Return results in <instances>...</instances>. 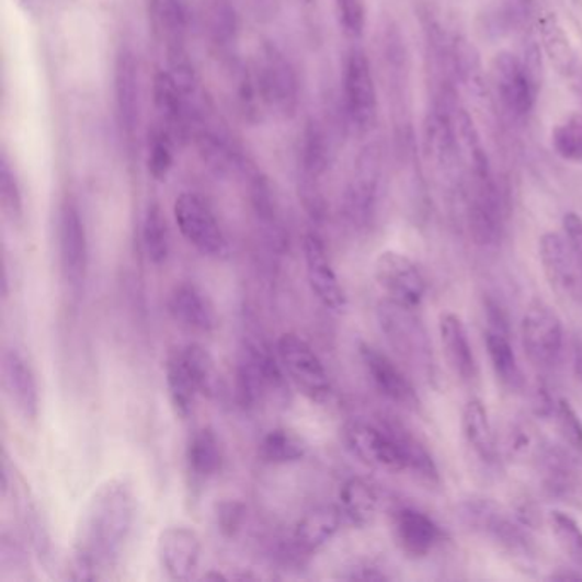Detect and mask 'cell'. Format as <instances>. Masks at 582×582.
<instances>
[{"label":"cell","mask_w":582,"mask_h":582,"mask_svg":"<svg viewBox=\"0 0 582 582\" xmlns=\"http://www.w3.org/2000/svg\"><path fill=\"white\" fill-rule=\"evenodd\" d=\"M449 60L453 70L468 88L480 91L483 88L482 62H480L479 52L468 42L467 38L456 36L449 47Z\"/></svg>","instance_id":"7bdbcfd3"},{"label":"cell","mask_w":582,"mask_h":582,"mask_svg":"<svg viewBox=\"0 0 582 582\" xmlns=\"http://www.w3.org/2000/svg\"><path fill=\"white\" fill-rule=\"evenodd\" d=\"M343 441L349 452L366 463L367 467L400 473L407 471V463L390 429L367 422H351L343 429Z\"/></svg>","instance_id":"5bb4252c"},{"label":"cell","mask_w":582,"mask_h":582,"mask_svg":"<svg viewBox=\"0 0 582 582\" xmlns=\"http://www.w3.org/2000/svg\"><path fill=\"white\" fill-rule=\"evenodd\" d=\"M332 164V144L320 122H306L299 144V186H320Z\"/></svg>","instance_id":"d4e9b609"},{"label":"cell","mask_w":582,"mask_h":582,"mask_svg":"<svg viewBox=\"0 0 582 582\" xmlns=\"http://www.w3.org/2000/svg\"><path fill=\"white\" fill-rule=\"evenodd\" d=\"M440 336L447 363L463 381L477 376V360L468 339L467 327L455 312H443L440 317Z\"/></svg>","instance_id":"4316f807"},{"label":"cell","mask_w":582,"mask_h":582,"mask_svg":"<svg viewBox=\"0 0 582 582\" xmlns=\"http://www.w3.org/2000/svg\"><path fill=\"white\" fill-rule=\"evenodd\" d=\"M383 170L385 151L381 142L373 140L355 158L351 182L343 197V213L357 231H366L375 222L381 195Z\"/></svg>","instance_id":"5b68a950"},{"label":"cell","mask_w":582,"mask_h":582,"mask_svg":"<svg viewBox=\"0 0 582 582\" xmlns=\"http://www.w3.org/2000/svg\"><path fill=\"white\" fill-rule=\"evenodd\" d=\"M247 516V507L238 501H224L217 504L216 520L219 532L226 538H232L236 533L240 532Z\"/></svg>","instance_id":"681fc988"},{"label":"cell","mask_w":582,"mask_h":582,"mask_svg":"<svg viewBox=\"0 0 582 582\" xmlns=\"http://www.w3.org/2000/svg\"><path fill=\"white\" fill-rule=\"evenodd\" d=\"M538 27H540L538 30L541 39L540 47L544 48L551 67L563 78L575 76L579 70L578 54L556 14L554 12L541 14Z\"/></svg>","instance_id":"83f0119b"},{"label":"cell","mask_w":582,"mask_h":582,"mask_svg":"<svg viewBox=\"0 0 582 582\" xmlns=\"http://www.w3.org/2000/svg\"><path fill=\"white\" fill-rule=\"evenodd\" d=\"M461 429L463 436L470 444L471 449L483 461H494L495 455H498L494 431H492V424H490L486 403L479 398H471L465 409H463Z\"/></svg>","instance_id":"1f68e13d"},{"label":"cell","mask_w":582,"mask_h":582,"mask_svg":"<svg viewBox=\"0 0 582 582\" xmlns=\"http://www.w3.org/2000/svg\"><path fill=\"white\" fill-rule=\"evenodd\" d=\"M551 581H582V569H560L556 574L550 575Z\"/></svg>","instance_id":"9f6ffc18"},{"label":"cell","mask_w":582,"mask_h":582,"mask_svg":"<svg viewBox=\"0 0 582 582\" xmlns=\"http://www.w3.org/2000/svg\"><path fill=\"white\" fill-rule=\"evenodd\" d=\"M176 139L161 124H156L147 136V171L156 182H167L174 167V146Z\"/></svg>","instance_id":"ab89813d"},{"label":"cell","mask_w":582,"mask_h":582,"mask_svg":"<svg viewBox=\"0 0 582 582\" xmlns=\"http://www.w3.org/2000/svg\"><path fill=\"white\" fill-rule=\"evenodd\" d=\"M390 429L395 440H397L398 446H400L401 455L406 458L407 470L413 471L427 482H437L440 480V470H437L436 461L432 458L427 447L416 440L413 434H410L406 427H401L400 424H385Z\"/></svg>","instance_id":"74e56055"},{"label":"cell","mask_w":582,"mask_h":582,"mask_svg":"<svg viewBox=\"0 0 582 582\" xmlns=\"http://www.w3.org/2000/svg\"><path fill=\"white\" fill-rule=\"evenodd\" d=\"M556 421L562 432L563 440L571 444L572 447L582 452V421L579 413L575 412L571 401L560 398L556 407Z\"/></svg>","instance_id":"c3c4849f"},{"label":"cell","mask_w":582,"mask_h":582,"mask_svg":"<svg viewBox=\"0 0 582 582\" xmlns=\"http://www.w3.org/2000/svg\"><path fill=\"white\" fill-rule=\"evenodd\" d=\"M204 18L213 47L217 54L229 58V62H232L236 43L240 35V21L236 16L231 0H207Z\"/></svg>","instance_id":"f1b7e54d"},{"label":"cell","mask_w":582,"mask_h":582,"mask_svg":"<svg viewBox=\"0 0 582 582\" xmlns=\"http://www.w3.org/2000/svg\"><path fill=\"white\" fill-rule=\"evenodd\" d=\"M544 480L551 494L567 495L575 487V470L571 459L559 447L544 446L536 455Z\"/></svg>","instance_id":"f35d334b"},{"label":"cell","mask_w":582,"mask_h":582,"mask_svg":"<svg viewBox=\"0 0 582 582\" xmlns=\"http://www.w3.org/2000/svg\"><path fill=\"white\" fill-rule=\"evenodd\" d=\"M58 253L64 281L79 293L88 275L89 248L84 219L72 198L64 201L58 214Z\"/></svg>","instance_id":"8fae6325"},{"label":"cell","mask_w":582,"mask_h":582,"mask_svg":"<svg viewBox=\"0 0 582 582\" xmlns=\"http://www.w3.org/2000/svg\"><path fill=\"white\" fill-rule=\"evenodd\" d=\"M0 204H2V213L11 222L20 224L23 220V192H21L16 171L12 170L8 155H2V161H0Z\"/></svg>","instance_id":"bcb514c9"},{"label":"cell","mask_w":582,"mask_h":582,"mask_svg":"<svg viewBox=\"0 0 582 582\" xmlns=\"http://www.w3.org/2000/svg\"><path fill=\"white\" fill-rule=\"evenodd\" d=\"M168 309L176 323L193 332L210 333L216 330V308L210 297L195 284H176L168 297Z\"/></svg>","instance_id":"cb8c5ba5"},{"label":"cell","mask_w":582,"mask_h":582,"mask_svg":"<svg viewBox=\"0 0 582 582\" xmlns=\"http://www.w3.org/2000/svg\"><path fill=\"white\" fill-rule=\"evenodd\" d=\"M174 220L183 238L202 255L222 259L228 255V238L224 235L213 207L202 195L183 192L173 205Z\"/></svg>","instance_id":"52a82bcc"},{"label":"cell","mask_w":582,"mask_h":582,"mask_svg":"<svg viewBox=\"0 0 582 582\" xmlns=\"http://www.w3.org/2000/svg\"><path fill=\"white\" fill-rule=\"evenodd\" d=\"M340 578L347 579V581L383 582L390 581L391 575L386 574L381 567L373 566V563H357Z\"/></svg>","instance_id":"816d5d0a"},{"label":"cell","mask_w":582,"mask_h":582,"mask_svg":"<svg viewBox=\"0 0 582 582\" xmlns=\"http://www.w3.org/2000/svg\"><path fill=\"white\" fill-rule=\"evenodd\" d=\"M413 311L415 309L386 299L379 306V321H381L383 332L397 349L398 354L429 375L434 367L431 340H429L424 324Z\"/></svg>","instance_id":"ba28073f"},{"label":"cell","mask_w":582,"mask_h":582,"mask_svg":"<svg viewBox=\"0 0 582 582\" xmlns=\"http://www.w3.org/2000/svg\"><path fill=\"white\" fill-rule=\"evenodd\" d=\"M548 520L563 554L575 563V567L582 569V526L578 520L563 511H551Z\"/></svg>","instance_id":"ee69618b"},{"label":"cell","mask_w":582,"mask_h":582,"mask_svg":"<svg viewBox=\"0 0 582 582\" xmlns=\"http://www.w3.org/2000/svg\"><path fill=\"white\" fill-rule=\"evenodd\" d=\"M495 88L507 112L517 118L529 115L535 109L536 96L540 91V79L511 52H499L492 62Z\"/></svg>","instance_id":"4fadbf2b"},{"label":"cell","mask_w":582,"mask_h":582,"mask_svg":"<svg viewBox=\"0 0 582 582\" xmlns=\"http://www.w3.org/2000/svg\"><path fill=\"white\" fill-rule=\"evenodd\" d=\"M375 278L388 299L416 309L425 297V278L412 259L400 251H383L375 262Z\"/></svg>","instance_id":"9a60e30c"},{"label":"cell","mask_w":582,"mask_h":582,"mask_svg":"<svg viewBox=\"0 0 582 582\" xmlns=\"http://www.w3.org/2000/svg\"><path fill=\"white\" fill-rule=\"evenodd\" d=\"M486 347L499 381L510 390H521L525 385V376H523L520 361H517L516 352H514L513 343H511L510 333L487 328Z\"/></svg>","instance_id":"d6a6232c"},{"label":"cell","mask_w":582,"mask_h":582,"mask_svg":"<svg viewBox=\"0 0 582 582\" xmlns=\"http://www.w3.org/2000/svg\"><path fill=\"white\" fill-rule=\"evenodd\" d=\"M182 352L201 395L216 398L222 391V378H220L219 367H217L214 355L198 343L183 345Z\"/></svg>","instance_id":"8d00e7d4"},{"label":"cell","mask_w":582,"mask_h":582,"mask_svg":"<svg viewBox=\"0 0 582 582\" xmlns=\"http://www.w3.org/2000/svg\"><path fill=\"white\" fill-rule=\"evenodd\" d=\"M236 401L243 410H253L269 395L284 397L287 390L286 369L265 343L244 342L236 366Z\"/></svg>","instance_id":"277c9868"},{"label":"cell","mask_w":582,"mask_h":582,"mask_svg":"<svg viewBox=\"0 0 582 582\" xmlns=\"http://www.w3.org/2000/svg\"><path fill=\"white\" fill-rule=\"evenodd\" d=\"M340 27L349 38H361L366 30V4L364 0H335Z\"/></svg>","instance_id":"7dc6e473"},{"label":"cell","mask_w":582,"mask_h":582,"mask_svg":"<svg viewBox=\"0 0 582 582\" xmlns=\"http://www.w3.org/2000/svg\"><path fill=\"white\" fill-rule=\"evenodd\" d=\"M147 16L156 38L167 52L186 48L190 16L185 0H146Z\"/></svg>","instance_id":"484cf974"},{"label":"cell","mask_w":582,"mask_h":582,"mask_svg":"<svg viewBox=\"0 0 582 582\" xmlns=\"http://www.w3.org/2000/svg\"><path fill=\"white\" fill-rule=\"evenodd\" d=\"M360 354L370 381L383 397L412 412L421 409V398L416 395L412 381L388 355L369 343H361Z\"/></svg>","instance_id":"ac0fdd59"},{"label":"cell","mask_w":582,"mask_h":582,"mask_svg":"<svg viewBox=\"0 0 582 582\" xmlns=\"http://www.w3.org/2000/svg\"><path fill=\"white\" fill-rule=\"evenodd\" d=\"M18 8L26 14V16L36 18L43 14L47 8L48 0H14Z\"/></svg>","instance_id":"db71d44e"},{"label":"cell","mask_w":582,"mask_h":582,"mask_svg":"<svg viewBox=\"0 0 582 582\" xmlns=\"http://www.w3.org/2000/svg\"><path fill=\"white\" fill-rule=\"evenodd\" d=\"M342 510L333 505H321L309 511L297 523L294 541L303 551H315L332 540L342 525Z\"/></svg>","instance_id":"4dcf8cb0"},{"label":"cell","mask_w":582,"mask_h":582,"mask_svg":"<svg viewBox=\"0 0 582 582\" xmlns=\"http://www.w3.org/2000/svg\"><path fill=\"white\" fill-rule=\"evenodd\" d=\"M533 412L538 416H550L556 413L557 401L548 393L544 385H536L532 397Z\"/></svg>","instance_id":"f5cc1de1"},{"label":"cell","mask_w":582,"mask_h":582,"mask_svg":"<svg viewBox=\"0 0 582 582\" xmlns=\"http://www.w3.org/2000/svg\"><path fill=\"white\" fill-rule=\"evenodd\" d=\"M540 262L551 289L560 296L581 299L582 272L572 255L566 238L557 232H545L540 238Z\"/></svg>","instance_id":"44dd1931"},{"label":"cell","mask_w":582,"mask_h":582,"mask_svg":"<svg viewBox=\"0 0 582 582\" xmlns=\"http://www.w3.org/2000/svg\"><path fill=\"white\" fill-rule=\"evenodd\" d=\"M393 533L398 547L410 559H424L441 540L436 521L413 507H401L393 514Z\"/></svg>","instance_id":"603a6c76"},{"label":"cell","mask_w":582,"mask_h":582,"mask_svg":"<svg viewBox=\"0 0 582 582\" xmlns=\"http://www.w3.org/2000/svg\"><path fill=\"white\" fill-rule=\"evenodd\" d=\"M305 251L306 274L309 286L318 297V301L330 311L342 312L347 308V296L333 271L327 248L317 232H308L303 241Z\"/></svg>","instance_id":"ffe728a7"},{"label":"cell","mask_w":582,"mask_h":582,"mask_svg":"<svg viewBox=\"0 0 582 582\" xmlns=\"http://www.w3.org/2000/svg\"><path fill=\"white\" fill-rule=\"evenodd\" d=\"M137 499L128 480L116 477L101 483L79 517L73 536L76 579H100L115 566L136 523Z\"/></svg>","instance_id":"6da1fadb"},{"label":"cell","mask_w":582,"mask_h":582,"mask_svg":"<svg viewBox=\"0 0 582 582\" xmlns=\"http://www.w3.org/2000/svg\"><path fill=\"white\" fill-rule=\"evenodd\" d=\"M113 100L122 139L128 149L136 144L140 124L139 62L130 47H121L113 67Z\"/></svg>","instance_id":"30bf717a"},{"label":"cell","mask_w":582,"mask_h":582,"mask_svg":"<svg viewBox=\"0 0 582 582\" xmlns=\"http://www.w3.org/2000/svg\"><path fill=\"white\" fill-rule=\"evenodd\" d=\"M523 347L533 363L556 366L563 349V328L557 312L544 301H533L521 321Z\"/></svg>","instance_id":"7c38bea8"},{"label":"cell","mask_w":582,"mask_h":582,"mask_svg":"<svg viewBox=\"0 0 582 582\" xmlns=\"http://www.w3.org/2000/svg\"><path fill=\"white\" fill-rule=\"evenodd\" d=\"M159 566L173 581H189L201 562L202 544L195 529L189 526H168L159 533Z\"/></svg>","instance_id":"d6986e66"},{"label":"cell","mask_w":582,"mask_h":582,"mask_svg":"<svg viewBox=\"0 0 582 582\" xmlns=\"http://www.w3.org/2000/svg\"><path fill=\"white\" fill-rule=\"evenodd\" d=\"M343 113L360 136H366L378 122V93L369 58L361 48H352L342 72Z\"/></svg>","instance_id":"8992f818"},{"label":"cell","mask_w":582,"mask_h":582,"mask_svg":"<svg viewBox=\"0 0 582 582\" xmlns=\"http://www.w3.org/2000/svg\"><path fill=\"white\" fill-rule=\"evenodd\" d=\"M152 98H155V109L158 113V122L162 127L171 132V136L176 142L189 139L193 132L192 101L186 96L182 85L170 70H159L152 81Z\"/></svg>","instance_id":"e0dca14e"},{"label":"cell","mask_w":582,"mask_h":582,"mask_svg":"<svg viewBox=\"0 0 582 582\" xmlns=\"http://www.w3.org/2000/svg\"><path fill=\"white\" fill-rule=\"evenodd\" d=\"M2 376L9 398L26 421H35L39 413V390L35 370L16 349L2 355Z\"/></svg>","instance_id":"7402d4cb"},{"label":"cell","mask_w":582,"mask_h":582,"mask_svg":"<svg viewBox=\"0 0 582 582\" xmlns=\"http://www.w3.org/2000/svg\"><path fill=\"white\" fill-rule=\"evenodd\" d=\"M468 201V226L475 243L495 247L504 231V207L492 174L477 176Z\"/></svg>","instance_id":"2e32d148"},{"label":"cell","mask_w":582,"mask_h":582,"mask_svg":"<svg viewBox=\"0 0 582 582\" xmlns=\"http://www.w3.org/2000/svg\"><path fill=\"white\" fill-rule=\"evenodd\" d=\"M551 147L563 161L582 164V113L569 116L554 128Z\"/></svg>","instance_id":"f6af8a7d"},{"label":"cell","mask_w":582,"mask_h":582,"mask_svg":"<svg viewBox=\"0 0 582 582\" xmlns=\"http://www.w3.org/2000/svg\"><path fill=\"white\" fill-rule=\"evenodd\" d=\"M144 248L155 265H162L170 256V228L161 205L151 202L147 205L142 226Z\"/></svg>","instance_id":"60d3db41"},{"label":"cell","mask_w":582,"mask_h":582,"mask_svg":"<svg viewBox=\"0 0 582 582\" xmlns=\"http://www.w3.org/2000/svg\"><path fill=\"white\" fill-rule=\"evenodd\" d=\"M277 355L286 375L305 397L324 403L332 397V383L311 345L294 333H284L277 342Z\"/></svg>","instance_id":"9c48e42d"},{"label":"cell","mask_w":582,"mask_h":582,"mask_svg":"<svg viewBox=\"0 0 582 582\" xmlns=\"http://www.w3.org/2000/svg\"><path fill=\"white\" fill-rule=\"evenodd\" d=\"M572 366H574L575 376L582 383V339L578 336L572 343Z\"/></svg>","instance_id":"11a10c76"},{"label":"cell","mask_w":582,"mask_h":582,"mask_svg":"<svg viewBox=\"0 0 582 582\" xmlns=\"http://www.w3.org/2000/svg\"><path fill=\"white\" fill-rule=\"evenodd\" d=\"M251 69L263 109L284 121L294 118L301 103V84L287 55L274 43H263Z\"/></svg>","instance_id":"7a4b0ae2"},{"label":"cell","mask_w":582,"mask_h":582,"mask_svg":"<svg viewBox=\"0 0 582 582\" xmlns=\"http://www.w3.org/2000/svg\"><path fill=\"white\" fill-rule=\"evenodd\" d=\"M189 470L198 479H210L219 473L224 463L219 437L210 427L201 429L190 437L186 446Z\"/></svg>","instance_id":"836d02e7"},{"label":"cell","mask_w":582,"mask_h":582,"mask_svg":"<svg viewBox=\"0 0 582 582\" xmlns=\"http://www.w3.org/2000/svg\"><path fill=\"white\" fill-rule=\"evenodd\" d=\"M562 228L563 238L582 272V217L575 213H567L562 219Z\"/></svg>","instance_id":"f907efd6"},{"label":"cell","mask_w":582,"mask_h":582,"mask_svg":"<svg viewBox=\"0 0 582 582\" xmlns=\"http://www.w3.org/2000/svg\"><path fill=\"white\" fill-rule=\"evenodd\" d=\"M340 504L343 516H347L352 525L364 528L375 521L379 499L366 480L349 479L340 489Z\"/></svg>","instance_id":"e575fe53"},{"label":"cell","mask_w":582,"mask_h":582,"mask_svg":"<svg viewBox=\"0 0 582 582\" xmlns=\"http://www.w3.org/2000/svg\"><path fill=\"white\" fill-rule=\"evenodd\" d=\"M164 375H167L168 395H170L174 413L180 419H186L193 412L195 400H197L201 391H198L197 383H195L189 366H186L182 347L171 349L167 357Z\"/></svg>","instance_id":"f546056e"},{"label":"cell","mask_w":582,"mask_h":582,"mask_svg":"<svg viewBox=\"0 0 582 582\" xmlns=\"http://www.w3.org/2000/svg\"><path fill=\"white\" fill-rule=\"evenodd\" d=\"M259 453L260 458L271 465H289L305 458L306 444L293 431L275 429L263 437Z\"/></svg>","instance_id":"b9f144b4"},{"label":"cell","mask_w":582,"mask_h":582,"mask_svg":"<svg viewBox=\"0 0 582 582\" xmlns=\"http://www.w3.org/2000/svg\"><path fill=\"white\" fill-rule=\"evenodd\" d=\"M248 185H250V202L256 219L262 224L274 240H281L284 235L282 229L281 210L271 182L259 171H248Z\"/></svg>","instance_id":"d590c367"},{"label":"cell","mask_w":582,"mask_h":582,"mask_svg":"<svg viewBox=\"0 0 582 582\" xmlns=\"http://www.w3.org/2000/svg\"><path fill=\"white\" fill-rule=\"evenodd\" d=\"M459 516L473 532L487 536L495 547L516 560L535 559L536 545L526 526L486 498H471L459 505Z\"/></svg>","instance_id":"3957f363"},{"label":"cell","mask_w":582,"mask_h":582,"mask_svg":"<svg viewBox=\"0 0 582 582\" xmlns=\"http://www.w3.org/2000/svg\"><path fill=\"white\" fill-rule=\"evenodd\" d=\"M297 2H301V4L305 5H315L317 4L318 0H297Z\"/></svg>","instance_id":"6f0895ef"}]
</instances>
